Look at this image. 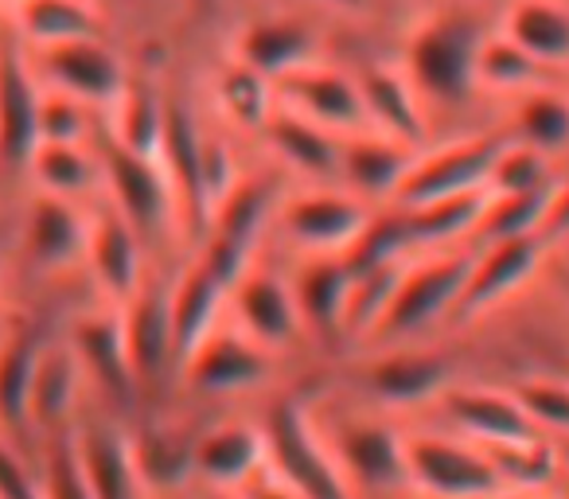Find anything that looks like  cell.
I'll use <instances>...</instances> for the list:
<instances>
[{
  "mask_svg": "<svg viewBox=\"0 0 569 499\" xmlns=\"http://www.w3.org/2000/svg\"><path fill=\"white\" fill-rule=\"evenodd\" d=\"M488 40L483 24L468 12H429L410 28L402 48V71L426 106H465L476 94V59Z\"/></svg>",
  "mask_w": 569,
  "mask_h": 499,
  "instance_id": "obj_1",
  "label": "cell"
},
{
  "mask_svg": "<svg viewBox=\"0 0 569 499\" xmlns=\"http://www.w3.org/2000/svg\"><path fill=\"white\" fill-rule=\"evenodd\" d=\"M266 433V472L301 499H356L340 460L332 457L325 429L297 398H284L261 421Z\"/></svg>",
  "mask_w": 569,
  "mask_h": 499,
  "instance_id": "obj_2",
  "label": "cell"
},
{
  "mask_svg": "<svg viewBox=\"0 0 569 499\" xmlns=\"http://www.w3.org/2000/svg\"><path fill=\"white\" fill-rule=\"evenodd\" d=\"M472 255L476 250H465V246L413 255L398 273V286L371 340L402 343L429 332L441 320H452L460 293H465L468 270H472Z\"/></svg>",
  "mask_w": 569,
  "mask_h": 499,
  "instance_id": "obj_3",
  "label": "cell"
},
{
  "mask_svg": "<svg viewBox=\"0 0 569 499\" xmlns=\"http://www.w3.org/2000/svg\"><path fill=\"white\" fill-rule=\"evenodd\" d=\"M406 476L429 499H491L507 491L488 452L452 429L406 433Z\"/></svg>",
  "mask_w": 569,
  "mask_h": 499,
  "instance_id": "obj_4",
  "label": "cell"
},
{
  "mask_svg": "<svg viewBox=\"0 0 569 499\" xmlns=\"http://www.w3.org/2000/svg\"><path fill=\"white\" fill-rule=\"evenodd\" d=\"M98 164H102V191L106 203L129 222L141 238L180 234L176 230V207L168 191L164 168L157 157L121 149L110 137H98Z\"/></svg>",
  "mask_w": 569,
  "mask_h": 499,
  "instance_id": "obj_5",
  "label": "cell"
},
{
  "mask_svg": "<svg viewBox=\"0 0 569 499\" xmlns=\"http://www.w3.org/2000/svg\"><path fill=\"white\" fill-rule=\"evenodd\" d=\"M203 133L199 118L168 94V113H164V137H160V168H164L168 191H172L176 207V230L183 242L199 246L211 227V199L203 188Z\"/></svg>",
  "mask_w": 569,
  "mask_h": 499,
  "instance_id": "obj_6",
  "label": "cell"
},
{
  "mask_svg": "<svg viewBox=\"0 0 569 499\" xmlns=\"http://www.w3.org/2000/svg\"><path fill=\"white\" fill-rule=\"evenodd\" d=\"M375 207L356 199L340 183H312L309 191L281 199L273 227L284 234V242L297 246L305 258L312 255H343Z\"/></svg>",
  "mask_w": 569,
  "mask_h": 499,
  "instance_id": "obj_7",
  "label": "cell"
},
{
  "mask_svg": "<svg viewBox=\"0 0 569 499\" xmlns=\"http://www.w3.org/2000/svg\"><path fill=\"white\" fill-rule=\"evenodd\" d=\"M503 141H507L503 129H491V133L445 141L437 149H421L395 203L418 207V203H433V199L468 196V191H488L491 168H496Z\"/></svg>",
  "mask_w": 569,
  "mask_h": 499,
  "instance_id": "obj_8",
  "label": "cell"
},
{
  "mask_svg": "<svg viewBox=\"0 0 569 499\" xmlns=\"http://www.w3.org/2000/svg\"><path fill=\"white\" fill-rule=\"evenodd\" d=\"M332 457L340 460L351 491H395L410 488L406 476V433H398L390 421L359 413L325 429Z\"/></svg>",
  "mask_w": 569,
  "mask_h": 499,
  "instance_id": "obj_9",
  "label": "cell"
},
{
  "mask_svg": "<svg viewBox=\"0 0 569 499\" xmlns=\"http://www.w3.org/2000/svg\"><path fill=\"white\" fill-rule=\"evenodd\" d=\"M32 59H36V74L43 79V87L74 98V102H82L87 110L106 113L118 102V94L129 82L126 59L110 48V40L59 43V48L36 51Z\"/></svg>",
  "mask_w": 569,
  "mask_h": 499,
  "instance_id": "obj_10",
  "label": "cell"
},
{
  "mask_svg": "<svg viewBox=\"0 0 569 499\" xmlns=\"http://www.w3.org/2000/svg\"><path fill=\"white\" fill-rule=\"evenodd\" d=\"M43 79L17 32L0 36V164L28 168L40 144Z\"/></svg>",
  "mask_w": 569,
  "mask_h": 499,
  "instance_id": "obj_11",
  "label": "cell"
},
{
  "mask_svg": "<svg viewBox=\"0 0 569 499\" xmlns=\"http://www.w3.org/2000/svg\"><path fill=\"white\" fill-rule=\"evenodd\" d=\"M546 250H550V242H546L542 234L483 242L472 255V270H468L465 293H460L452 320H457V325H472L483 312L496 309L499 301L519 293V289L535 278L538 266H542Z\"/></svg>",
  "mask_w": 569,
  "mask_h": 499,
  "instance_id": "obj_12",
  "label": "cell"
},
{
  "mask_svg": "<svg viewBox=\"0 0 569 499\" xmlns=\"http://www.w3.org/2000/svg\"><path fill=\"white\" fill-rule=\"evenodd\" d=\"M273 351L246 336L234 320H222L183 363L180 382L196 395H242L269 379Z\"/></svg>",
  "mask_w": 569,
  "mask_h": 499,
  "instance_id": "obj_13",
  "label": "cell"
},
{
  "mask_svg": "<svg viewBox=\"0 0 569 499\" xmlns=\"http://www.w3.org/2000/svg\"><path fill=\"white\" fill-rule=\"evenodd\" d=\"M277 106L301 113L312 126L328 129L336 137H351L371 129L363 94H359V79L340 71V67L320 63V59L277 82Z\"/></svg>",
  "mask_w": 569,
  "mask_h": 499,
  "instance_id": "obj_14",
  "label": "cell"
},
{
  "mask_svg": "<svg viewBox=\"0 0 569 499\" xmlns=\"http://www.w3.org/2000/svg\"><path fill=\"white\" fill-rule=\"evenodd\" d=\"M367 398L387 410H413V406H433L452 387V359L433 348H406L390 343L382 356H375L359 375Z\"/></svg>",
  "mask_w": 569,
  "mask_h": 499,
  "instance_id": "obj_15",
  "label": "cell"
},
{
  "mask_svg": "<svg viewBox=\"0 0 569 499\" xmlns=\"http://www.w3.org/2000/svg\"><path fill=\"white\" fill-rule=\"evenodd\" d=\"M437 413L452 433L468 437L476 445H503V441H527V437H546L542 429L530 421L515 390L499 387H465L452 382L441 398H437Z\"/></svg>",
  "mask_w": 569,
  "mask_h": 499,
  "instance_id": "obj_16",
  "label": "cell"
},
{
  "mask_svg": "<svg viewBox=\"0 0 569 499\" xmlns=\"http://www.w3.org/2000/svg\"><path fill=\"white\" fill-rule=\"evenodd\" d=\"M227 312L246 336H253V340L269 351L289 348V343H297L305 336L301 312H297V297H293V281L273 270L250 266V270L234 281V289H230Z\"/></svg>",
  "mask_w": 569,
  "mask_h": 499,
  "instance_id": "obj_17",
  "label": "cell"
},
{
  "mask_svg": "<svg viewBox=\"0 0 569 499\" xmlns=\"http://www.w3.org/2000/svg\"><path fill=\"white\" fill-rule=\"evenodd\" d=\"M87 238H90V211H82V203H71L63 196H48L36 191L28 199L24 211V255L36 270L43 273H63L87 262Z\"/></svg>",
  "mask_w": 569,
  "mask_h": 499,
  "instance_id": "obj_18",
  "label": "cell"
},
{
  "mask_svg": "<svg viewBox=\"0 0 569 499\" xmlns=\"http://www.w3.org/2000/svg\"><path fill=\"white\" fill-rule=\"evenodd\" d=\"M421 149L387 137L379 129H363V133L343 137L340 144V188H348L356 199L371 207H387L398 199L406 176H410L413 160Z\"/></svg>",
  "mask_w": 569,
  "mask_h": 499,
  "instance_id": "obj_19",
  "label": "cell"
},
{
  "mask_svg": "<svg viewBox=\"0 0 569 499\" xmlns=\"http://www.w3.org/2000/svg\"><path fill=\"white\" fill-rule=\"evenodd\" d=\"M87 266L94 273V286L102 289L106 305H126L144 286V238L113 211L110 203L90 214Z\"/></svg>",
  "mask_w": 569,
  "mask_h": 499,
  "instance_id": "obj_20",
  "label": "cell"
},
{
  "mask_svg": "<svg viewBox=\"0 0 569 499\" xmlns=\"http://www.w3.org/2000/svg\"><path fill=\"white\" fill-rule=\"evenodd\" d=\"M67 343H71L82 375L94 379L106 398L133 402V398L141 395V390H137V379H133V367H129L126 325H121L118 305H102V309L82 312V317L71 325Z\"/></svg>",
  "mask_w": 569,
  "mask_h": 499,
  "instance_id": "obj_21",
  "label": "cell"
},
{
  "mask_svg": "<svg viewBox=\"0 0 569 499\" xmlns=\"http://www.w3.org/2000/svg\"><path fill=\"white\" fill-rule=\"evenodd\" d=\"M121 325H126L129 367L141 395L160 390L168 379H176V348L172 325H168V289H157L144 281L133 301L121 305Z\"/></svg>",
  "mask_w": 569,
  "mask_h": 499,
  "instance_id": "obj_22",
  "label": "cell"
},
{
  "mask_svg": "<svg viewBox=\"0 0 569 499\" xmlns=\"http://www.w3.org/2000/svg\"><path fill=\"white\" fill-rule=\"evenodd\" d=\"M230 286L219 273L207 270L199 258L183 266L180 278L168 286V325H172V348H176V379L191 351L227 320Z\"/></svg>",
  "mask_w": 569,
  "mask_h": 499,
  "instance_id": "obj_23",
  "label": "cell"
},
{
  "mask_svg": "<svg viewBox=\"0 0 569 499\" xmlns=\"http://www.w3.org/2000/svg\"><path fill=\"white\" fill-rule=\"evenodd\" d=\"M234 59L277 87L284 74L317 63L320 40H317V32L297 17H261V20H250V24L234 36Z\"/></svg>",
  "mask_w": 569,
  "mask_h": 499,
  "instance_id": "obj_24",
  "label": "cell"
},
{
  "mask_svg": "<svg viewBox=\"0 0 569 499\" xmlns=\"http://www.w3.org/2000/svg\"><path fill=\"white\" fill-rule=\"evenodd\" d=\"M74 441H79V457H82V468H87L90 496L94 499H144L149 496L141 476H137L126 429L87 413V418L74 421Z\"/></svg>",
  "mask_w": 569,
  "mask_h": 499,
  "instance_id": "obj_25",
  "label": "cell"
},
{
  "mask_svg": "<svg viewBox=\"0 0 569 499\" xmlns=\"http://www.w3.org/2000/svg\"><path fill=\"white\" fill-rule=\"evenodd\" d=\"M266 468L261 421H219L196 437V483L203 488H246Z\"/></svg>",
  "mask_w": 569,
  "mask_h": 499,
  "instance_id": "obj_26",
  "label": "cell"
},
{
  "mask_svg": "<svg viewBox=\"0 0 569 499\" xmlns=\"http://www.w3.org/2000/svg\"><path fill=\"white\" fill-rule=\"evenodd\" d=\"M356 79L371 129L398 137V141L413 144V149H426V102L413 90L402 63H375L367 71H359Z\"/></svg>",
  "mask_w": 569,
  "mask_h": 499,
  "instance_id": "obj_27",
  "label": "cell"
},
{
  "mask_svg": "<svg viewBox=\"0 0 569 499\" xmlns=\"http://www.w3.org/2000/svg\"><path fill=\"white\" fill-rule=\"evenodd\" d=\"M137 476L149 496H172L196 480V433L172 421H149L129 433Z\"/></svg>",
  "mask_w": 569,
  "mask_h": 499,
  "instance_id": "obj_28",
  "label": "cell"
},
{
  "mask_svg": "<svg viewBox=\"0 0 569 499\" xmlns=\"http://www.w3.org/2000/svg\"><path fill=\"white\" fill-rule=\"evenodd\" d=\"M297 312H301L305 336L336 340L343 336V312H348L351 270L340 255H312L297 266L293 278Z\"/></svg>",
  "mask_w": 569,
  "mask_h": 499,
  "instance_id": "obj_29",
  "label": "cell"
},
{
  "mask_svg": "<svg viewBox=\"0 0 569 499\" xmlns=\"http://www.w3.org/2000/svg\"><path fill=\"white\" fill-rule=\"evenodd\" d=\"M261 141L269 144L284 168H293L297 176L312 183H340V144L343 137L328 133V129L312 126L301 113L277 106L269 126L261 129Z\"/></svg>",
  "mask_w": 569,
  "mask_h": 499,
  "instance_id": "obj_30",
  "label": "cell"
},
{
  "mask_svg": "<svg viewBox=\"0 0 569 499\" xmlns=\"http://www.w3.org/2000/svg\"><path fill=\"white\" fill-rule=\"evenodd\" d=\"M40 351L43 340L36 328L20 320L0 336V437H9L12 445L32 433V382Z\"/></svg>",
  "mask_w": 569,
  "mask_h": 499,
  "instance_id": "obj_31",
  "label": "cell"
},
{
  "mask_svg": "<svg viewBox=\"0 0 569 499\" xmlns=\"http://www.w3.org/2000/svg\"><path fill=\"white\" fill-rule=\"evenodd\" d=\"M281 199L284 196L277 191V183L269 180V176H238V183L211 211L207 234L222 238V242L238 246V250H246V255L253 258V250H258V242L266 238V230L277 222Z\"/></svg>",
  "mask_w": 569,
  "mask_h": 499,
  "instance_id": "obj_32",
  "label": "cell"
},
{
  "mask_svg": "<svg viewBox=\"0 0 569 499\" xmlns=\"http://www.w3.org/2000/svg\"><path fill=\"white\" fill-rule=\"evenodd\" d=\"M82 375L71 343H43L40 363H36L32 382V429L43 437L63 433L79 421V398H82Z\"/></svg>",
  "mask_w": 569,
  "mask_h": 499,
  "instance_id": "obj_33",
  "label": "cell"
},
{
  "mask_svg": "<svg viewBox=\"0 0 569 499\" xmlns=\"http://www.w3.org/2000/svg\"><path fill=\"white\" fill-rule=\"evenodd\" d=\"M12 17L17 36L36 51L74 40H106V20L94 0H24Z\"/></svg>",
  "mask_w": 569,
  "mask_h": 499,
  "instance_id": "obj_34",
  "label": "cell"
},
{
  "mask_svg": "<svg viewBox=\"0 0 569 499\" xmlns=\"http://www.w3.org/2000/svg\"><path fill=\"white\" fill-rule=\"evenodd\" d=\"M503 36L535 56L546 71L569 67V4L561 0H511L503 12Z\"/></svg>",
  "mask_w": 569,
  "mask_h": 499,
  "instance_id": "obj_35",
  "label": "cell"
},
{
  "mask_svg": "<svg viewBox=\"0 0 569 499\" xmlns=\"http://www.w3.org/2000/svg\"><path fill=\"white\" fill-rule=\"evenodd\" d=\"M164 113H168V94H160L149 79L129 74L118 102L106 110V137L129 152L157 157L160 137H164Z\"/></svg>",
  "mask_w": 569,
  "mask_h": 499,
  "instance_id": "obj_36",
  "label": "cell"
},
{
  "mask_svg": "<svg viewBox=\"0 0 569 499\" xmlns=\"http://www.w3.org/2000/svg\"><path fill=\"white\" fill-rule=\"evenodd\" d=\"M28 172L36 180V191L48 196H63L71 203H82L94 191H102V164H98V149H87V141L74 144H36Z\"/></svg>",
  "mask_w": 569,
  "mask_h": 499,
  "instance_id": "obj_37",
  "label": "cell"
},
{
  "mask_svg": "<svg viewBox=\"0 0 569 499\" xmlns=\"http://www.w3.org/2000/svg\"><path fill=\"white\" fill-rule=\"evenodd\" d=\"M483 199H488V191H468V196H449V199H433V203L402 207L406 222H410L413 255L465 246V238L476 234Z\"/></svg>",
  "mask_w": 569,
  "mask_h": 499,
  "instance_id": "obj_38",
  "label": "cell"
},
{
  "mask_svg": "<svg viewBox=\"0 0 569 499\" xmlns=\"http://www.w3.org/2000/svg\"><path fill=\"white\" fill-rule=\"evenodd\" d=\"M214 102H219V113L227 118V126L261 137V129L277 113V87L269 79H261L258 71L242 67L238 59H230L214 74Z\"/></svg>",
  "mask_w": 569,
  "mask_h": 499,
  "instance_id": "obj_39",
  "label": "cell"
},
{
  "mask_svg": "<svg viewBox=\"0 0 569 499\" xmlns=\"http://www.w3.org/2000/svg\"><path fill=\"white\" fill-rule=\"evenodd\" d=\"M511 137L530 149L558 157L569 149V98L558 87H538L515 98Z\"/></svg>",
  "mask_w": 569,
  "mask_h": 499,
  "instance_id": "obj_40",
  "label": "cell"
},
{
  "mask_svg": "<svg viewBox=\"0 0 569 499\" xmlns=\"http://www.w3.org/2000/svg\"><path fill=\"white\" fill-rule=\"evenodd\" d=\"M538 87H550V82H546V67L538 63L535 56H527V51L515 40H507L503 32L483 40L480 59H476V90L519 98Z\"/></svg>",
  "mask_w": 569,
  "mask_h": 499,
  "instance_id": "obj_41",
  "label": "cell"
},
{
  "mask_svg": "<svg viewBox=\"0 0 569 499\" xmlns=\"http://www.w3.org/2000/svg\"><path fill=\"white\" fill-rule=\"evenodd\" d=\"M488 460L496 465L499 480L507 491H542L558 472V452L550 437H527V441L480 445Z\"/></svg>",
  "mask_w": 569,
  "mask_h": 499,
  "instance_id": "obj_42",
  "label": "cell"
},
{
  "mask_svg": "<svg viewBox=\"0 0 569 499\" xmlns=\"http://www.w3.org/2000/svg\"><path fill=\"white\" fill-rule=\"evenodd\" d=\"M550 191H522V196L488 191L472 242L483 246V242H499V238L542 234V219H546V203H550Z\"/></svg>",
  "mask_w": 569,
  "mask_h": 499,
  "instance_id": "obj_43",
  "label": "cell"
},
{
  "mask_svg": "<svg viewBox=\"0 0 569 499\" xmlns=\"http://www.w3.org/2000/svg\"><path fill=\"white\" fill-rule=\"evenodd\" d=\"M558 183V172H553V157L530 149V144L515 141L507 133L503 149L496 157V168H491L488 191H503V196H522V191H550Z\"/></svg>",
  "mask_w": 569,
  "mask_h": 499,
  "instance_id": "obj_44",
  "label": "cell"
},
{
  "mask_svg": "<svg viewBox=\"0 0 569 499\" xmlns=\"http://www.w3.org/2000/svg\"><path fill=\"white\" fill-rule=\"evenodd\" d=\"M40 483L43 499H94L90 496L87 468H82L79 457V441H74V426L63 429V433L43 437Z\"/></svg>",
  "mask_w": 569,
  "mask_h": 499,
  "instance_id": "obj_45",
  "label": "cell"
},
{
  "mask_svg": "<svg viewBox=\"0 0 569 499\" xmlns=\"http://www.w3.org/2000/svg\"><path fill=\"white\" fill-rule=\"evenodd\" d=\"M511 390L542 433L569 437V379H522Z\"/></svg>",
  "mask_w": 569,
  "mask_h": 499,
  "instance_id": "obj_46",
  "label": "cell"
},
{
  "mask_svg": "<svg viewBox=\"0 0 569 499\" xmlns=\"http://www.w3.org/2000/svg\"><path fill=\"white\" fill-rule=\"evenodd\" d=\"M87 106L74 98L59 94V90H43L40 106V144H74L87 141Z\"/></svg>",
  "mask_w": 569,
  "mask_h": 499,
  "instance_id": "obj_47",
  "label": "cell"
},
{
  "mask_svg": "<svg viewBox=\"0 0 569 499\" xmlns=\"http://www.w3.org/2000/svg\"><path fill=\"white\" fill-rule=\"evenodd\" d=\"M0 499H43L40 468L28 465L9 437H0Z\"/></svg>",
  "mask_w": 569,
  "mask_h": 499,
  "instance_id": "obj_48",
  "label": "cell"
},
{
  "mask_svg": "<svg viewBox=\"0 0 569 499\" xmlns=\"http://www.w3.org/2000/svg\"><path fill=\"white\" fill-rule=\"evenodd\" d=\"M238 176L242 172H238L230 144L222 141L219 133H203V188H207V199H211V211L219 207V199L234 188Z\"/></svg>",
  "mask_w": 569,
  "mask_h": 499,
  "instance_id": "obj_49",
  "label": "cell"
},
{
  "mask_svg": "<svg viewBox=\"0 0 569 499\" xmlns=\"http://www.w3.org/2000/svg\"><path fill=\"white\" fill-rule=\"evenodd\" d=\"M566 234H569V172L558 176V183H553L550 203H546V219H542V238L550 246Z\"/></svg>",
  "mask_w": 569,
  "mask_h": 499,
  "instance_id": "obj_50",
  "label": "cell"
},
{
  "mask_svg": "<svg viewBox=\"0 0 569 499\" xmlns=\"http://www.w3.org/2000/svg\"><path fill=\"white\" fill-rule=\"evenodd\" d=\"M242 491H246V499H301V496H297V491L284 488L281 480H273V476H269L266 468H261V472L253 476V480L246 483Z\"/></svg>",
  "mask_w": 569,
  "mask_h": 499,
  "instance_id": "obj_51",
  "label": "cell"
},
{
  "mask_svg": "<svg viewBox=\"0 0 569 499\" xmlns=\"http://www.w3.org/2000/svg\"><path fill=\"white\" fill-rule=\"evenodd\" d=\"M320 4H328V9H340V12H363L367 0H320Z\"/></svg>",
  "mask_w": 569,
  "mask_h": 499,
  "instance_id": "obj_52",
  "label": "cell"
},
{
  "mask_svg": "<svg viewBox=\"0 0 569 499\" xmlns=\"http://www.w3.org/2000/svg\"><path fill=\"white\" fill-rule=\"evenodd\" d=\"M203 499H246V491H230V488H203Z\"/></svg>",
  "mask_w": 569,
  "mask_h": 499,
  "instance_id": "obj_53",
  "label": "cell"
},
{
  "mask_svg": "<svg viewBox=\"0 0 569 499\" xmlns=\"http://www.w3.org/2000/svg\"><path fill=\"white\" fill-rule=\"evenodd\" d=\"M491 499H546L542 491H499V496Z\"/></svg>",
  "mask_w": 569,
  "mask_h": 499,
  "instance_id": "obj_54",
  "label": "cell"
},
{
  "mask_svg": "<svg viewBox=\"0 0 569 499\" xmlns=\"http://www.w3.org/2000/svg\"><path fill=\"white\" fill-rule=\"evenodd\" d=\"M0 4H9V9H17V4H24V0H0Z\"/></svg>",
  "mask_w": 569,
  "mask_h": 499,
  "instance_id": "obj_55",
  "label": "cell"
},
{
  "mask_svg": "<svg viewBox=\"0 0 569 499\" xmlns=\"http://www.w3.org/2000/svg\"><path fill=\"white\" fill-rule=\"evenodd\" d=\"M561 499H569V491H566V496H561Z\"/></svg>",
  "mask_w": 569,
  "mask_h": 499,
  "instance_id": "obj_56",
  "label": "cell"
},
{
  "mask_svg": "<svg viewBox=\"0 0 569 499\" xmlns=\"http://www.w3.org/2000/svg\"><path fill=\"white\" fill-rule=\"evenodd\" d=\"M0 36H4V32H0Z\"/></svg>",
  "mask_w": 569,
  "mask_h": 499,
  "instance_id": "obj_57",
  "label": "cell"
}]
</instances>
